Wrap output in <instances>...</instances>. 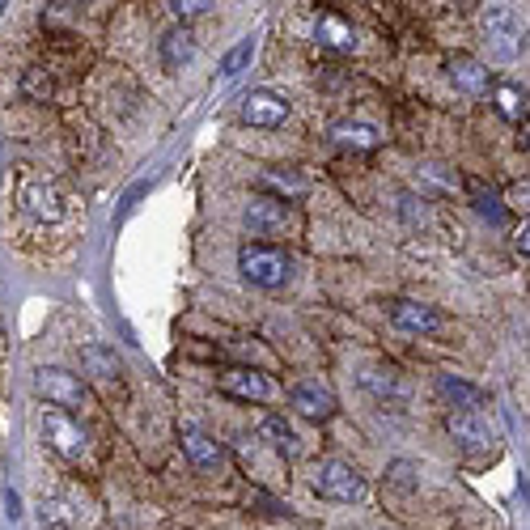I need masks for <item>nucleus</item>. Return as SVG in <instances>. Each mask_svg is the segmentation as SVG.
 I'll return each instance as SVG.
<instances>
[{"label":"nucleus","instance_id":"obj_1","mask_svg":"<svg viewBox=\"0 0 530 530\" xmlns=\"http://www.w3.org/2000/svg\"><path fill=\"white\" fill-rule=\"evenodd\" d=\"M314 492L323 501H340V505H357L365 501V480L352 463H340V458H327V463H318V475H314Z\"/></svg>","mask_w":530,"mask_h":530},{"label":"nucleus","instance_id":"obj_2","mask_svg":"<svg viewBox=\"0 0 530 530\" xmlns=\"http://www.w3.org/2000/svg\"><path fill=\"white\" fill-rule=\"evenodd\" d=\"M242 276L259 289H280L289 280V255L276 251V246H242L238 255Z\"/></svg>","mask_w":530,"mask_h":530},{"label":"nucleus","instance_id":"obj_3","mask_svg":"<svg viewBox=\"0 0 530 530\" xmlns=\"http://www.w3.org/2000/svg\"><path fill=\"white\" fill-rule=\"evenodd\" d=\"M34 391H39L51 408H64V412H73V408H85V382L77 374H68V369H39L34 374Z\"/></svg>","mask_w":530,"mask_h":530},{"label":"nucleus","instance_id":"obj_4","mask_svg":"<svg viewBox=\"0 0 530 530\" xmlns=\"http://www.w3.org/2000/svg\"><path fill=\"white\" fill-rule=\"evenodd\" d=\"M484 39H488V51L497 60H518L522 56V22L509 9H488L484 17Z\"/></svg>","mask_w":530,"mask_h":530},{"label":"nucleus","instance_id":"obj_5","mask_svg":"<svg viewBox=\"0 0 530 530\" xmlns=\"http://www.w3.org/2000/svg\"><path fill=\"white\" fill-rule=\"evenodd\" d=\"M43 437L51 441V450H56L60 458H81V454H85V433H81V424L68 416L64 408H56V412L43 416Z\"/></svg>","mask_w":530,"mask_h":530},{"label":"nucleus","instance_id":"obj_6","mask_svg":"<svg viewBox=\"0 0 530 530\" xmlns=\"http://www.w3.org/2000/svg\"><path fill=\"white\" fill-rule=\"evenodd\" d=\"M242 119L251 128H280L289 119V98H280L276 90H251L242 98Z\"/></svg>","mask_w":530,"mask_h":530},{"label":"nucleus","instance_id":"obj_7","mask_svg":"<svg viewBox=\"0 0 530 530\" xmlns=\"http://www.w3.org/2000/svg\"><path fill=\"white\" fill-rule=\"evenodd\" d=\"M285 225H289V204H285V200H276V196H255L251 204H246V229H251V234L272 238V234H280Z\"/></svg>","mask_w":530,"mask_h":530},{"label":"nucleus","instance_id":"obj_8","mask_svg":"<svg viewBox=\"0 0 530 530\" xmlns=\"http://www.w3.org/2000/svg\"><path fill=\"white\" fill-rule=\"evenodd\" d=\"M217 386L225 395H234V399H246V403H263L272 395V382L259 374V369H246V365H234V369H225V374L217 378Z\"/></svg>","mask_w":530,"mask_h":530},{"label":"nucleus","instance_id":"obj_9","mask_svg":"<svg viewBox=\"0 0 530 530\" xmlns=\"http://www.w3.org/2000/svg\"><path fill=\"white\" fill-rule=\"evenodd\" d=\"M450 433H454L458 446H467V450H492V441H497V429L488 424L484 412H454Z\"/></svg>","mask_w":530,"mask_h":530},{"label":"nucleus","instance_id":"obj_10","mask_svg":"<svg viewBox=\"0 0 530 530\" xmlns=\"http://www.w3.org/2000/svg\"><path fill=\"white\" fill-rule=\"evenodd\" d=\"M446 73H450V81H454L458 94H467V98L488 94V68L475 60V56H450L446 60Z\"/></svg>","mask_w":530,"mask_h":530},{"label":"nucleus","instance_id":"obj_11","mask_svg":"<svg viewBox=\"0 0 530 530\" xmlns=\"http://www.w3.org/2000/svg\"><path fill=\"white\" fill-rule=\"evenodd\" d=\"M391 323L399 331H412V335H429L441 327V314L433 306H420V302H408V297H399L391 302Z\"/></svg>","mask_w":530,"mask_h":530},{"label":"nucleus","instance_id":"obj_12","mask_svg":"<svg viewBox=\"0 0 530 530\" xmlns=\"http://www.w3.org/2000/svg\"><path fill=\"white\" fill-rule=\"evenodd\" d=\"M289 403H293V408L302 412L306 420H331V416H335V395L327 391V386H318V382L293 386V391H289Z\"/></svg>","mask_w":530,"mask_h":530},{"label":"nucleus","instance_id":"obj_13","mask_svg":"<svg viewBox=\"0 0 530 530\" xmlns=\"http://www.w3.org/2000/svg\"><path fill=\"white\" fill-rule=\"evenodd\" d=\"M437 391L446 395L458 412H484L488 408V391H484V386L463 382V378H454V374H441L437 378Z\"/></svg>","mask_w":530,"mask_h":530},{"label":"nucleus","instance_id":"obj_14","mask_svg":"<svg viewBox=\"0 0 530 530\" xmlns=\"http://www.w3.org/2000/svg\"><path fill=\"white\" fill-rule=\"evenodd\" d=\"M183 454H187V463L196 471H221V463H225L221 441H212L208 433H196V429L183 433Z\"/></svg>","mask_w":530,"mask_h":530},{"label":"nucleus","instance_id":"obj_15","mask_svg":"<svg viewBox=\"0 0 530 530\" xmlns=\"http://www.w3.org/2000/svg\"><path fill=\"white\" fill-rule=\"evenodd\" d=\"M314 39L323 43L327 51H352V47H357V34H352V26L344 22L340 13H318Z\"/></svg>","mask_w":530,"mask_h":530},{"label":"nucleus","instance_id":"obj_16","mask_svg":"<svg viewBox=\"0 0 530 530\" xmlns=\"http://www.w3.org/2000/svg\"><path fill=\"white\" fill-rule=\"evenodd\" d=\"M378 128L374 123H352V119H344V123H335L331 128V145H340V149H352V153H369V149H378Z\"/></svg>","mask_w":530,"mask_h":530},{"label":"nucleus","instance_id":"obj_17","mask_svg":"<svg viewBox=\"0 0 530 530\" xmlns=\"http://www.w3.org/2000/svg\"><path fill=\"white\" fill-rule=\"evenodd\" d=\"M22 204H26V212H30L34 221H60V212H64L60 191L47 187V183H30L22 191Z\"/></svg>","mask_w":530,"mask_h":530},{"label":"nucleus","instance_id":"obj_18","mask_svg":"<svg viewBox=\"0 0 530 530\" xmlns=\"http://www.w3.org/2000/svg\"><path fill=\"white\" fill-rule=\"evenodd\" d=\"M196 60V34H191L187 26H174L162 34V64L166 68H183Z\"/></svg>","mask_w":530,"mask_h":530},{"label":"nucleus","instance_id":"obj_19","mask_svg":"<svg viewBox=\"0 0 530 530\" xmlns=\"http://www.w3.org/2000/svg\"><path fill=\"white\" fill-rule=\"evenodd\" d=\"M259 437L268 441L272 450H280V454H297V433H293V424L285 416H263L259 420Z\"/></svg>","mask_w":530,"mask_h":530},{"label":"nucleus","instance_id":"obj_20","mask_svg":"<svg viewBox=\"0 0 530 530\" xmlns=\"http://www.w3.org/2000/svg\"><path fill=\"white\" fill-rule=\"evenodd\" d=\"M361 382H365V391L378 395V399H403L408 395V382L399 378V369H369Z\"/></svg>","mask_w":530,"mask_h":530},{"label":"nucleus","instance_id":"obj_21","mask_svg":"<svg viewBox=\"0 0 530 530\" xmlns=\"http://www.w3.org/2000/svg\"><path fill=\"white\" fill-rule=\"evenodd\" d=\"M492 102H497V111L509 123H526V94L518 85H497V90H492Z\"/></svg>","mask_w":530,"mask_h":530},{"label":"nucleus","instance_id":"obj_22","mask_svg":"<svg viewBox=\"0 0 530 530\" xmlns=\"http://www.w3.org/2000/svg\"><path fill=\"white\" fill-rule=\"evenodd\" d=\"M81 361L90 365V374L102 378V382H115L119 378V361H115V352L111 348H102V344H90L81 352Z\"/></svg>","mask_w":530,"mask_h":530},{"label":"nucleus","instance_id":"obj_23","mask_svg":"<svg viewBox=\"0 0 530 530\" xmlns=\"http://www.w3.org/2000/svg\"><path fill=\"white\" fill-rule=\"evenodd\" d=\"M471 204H475V212H480V217H488L492 225H501V221H505V204H501V196H497L492 187L475 183V179H471Z\"/></svg>","mask_w":530,"mask_h":530},{"label":"nucleus","instance_id":"obj_24","mask_svg":"<svg viewBox=\"0 0 530 530\" xmlns=\"http://www.w3.org/2000/svg\"><path fill=\"white\" fill-rule=\"evenodd\" d=\"M22 94L34 98V102H51L56 85H51V77L43 73V68H26V73H22Z\"/></svg>","mask_w":530,"mask_h":530},{"label":"nucleus","instance_id":"obj_25","mask_svg":"<svg viewBox=\"0 0 530 530\" xmlns=\"http://www.w3.org/2000/svg\"><path fill=\"white\" fill-rule=\"evenodd\" d=\"M251 56H255V43H251V39H242V43L221 60V77H225V81H234V77L242 73V68L251 64Z\"/></svg>","mask_w":530,"mask_h":530},{"label":"nucleus","instance_id":"obj_26","mask_svg":"<svg viewBox=\"0 0 530 530\" xmlns=\"http://www.w3.org/2000/svg\"><path fill=\"white\" fill-rule=\"evenodd\" d=\"M263 187H276V191H285V196H302L306 191V179H297V174H280V170H268L263 174Z\"/></svg>","mask_w":530,"mask_h":530},{"label":"nucleus","instance_id":"obj_27","mask_svg":"<svg viewBox=\"0 0 530 530\" xmlns=\"http://www.w3.org/2000/svg\"><path fill=\"white\" fill-rule=\"evenodd\" d=\"M212 5H217V0H170V9L183 17V22H191V17H204Z\"/></svg>","mask_w":530,"mask_h":530},{"label":"nucleus","instance_id":"obj_28","mask_svg":"<svg viewBox=\"0 0 530 530\" xmlns=\"http://www.w3.org/2000/svg\"><path fill=\"white\" fill-rule=\"evenodd\" d=\"M412 471H416L412 463H395V467H391V480H395L399 488H416V480H412Z\"/></svg>","mask_w":530,"mask_h":530},{"label":"nucleus","instance_id":"obj_29","mask_svg":"<svg viewBox=\"0 0 530 530\" xmlns=\"http://www.w3.org/2000/svg\"><path fill=\"white\" fill-rule=\"evenodd\" d=\"M5 5H9V0H0V13H5Z\"/></svg>","mask_w":530,"mask_h":530}]
</instances>
